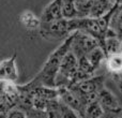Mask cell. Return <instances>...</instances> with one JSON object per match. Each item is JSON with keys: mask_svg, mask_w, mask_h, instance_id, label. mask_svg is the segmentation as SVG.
I'll list each match as a JSON object with an SVG mask.
<instances>
[{"mask_svg": "<svg viewBox=\"0 0 122 118\" xmlns=\"http://www.w3.org/2000/svg\"><path fill=\"white\" fill-rule=\"evenodd\" d=\"M72 41H73V34H71L67 39H65L48 56L47 60L43 64L42 69L34 77V80L39 84L47 87H55V80L58 72H59L61 62H62L63 58L71 52Z\"/></svg>", "mask_w": 122, "mask_h": 118, "instance_id": "6da1fadb", "label": "cell"}, {"mask_svg": "<svg viewBox=\"0 0 122 118\" xmlns=\"http://www.w3.org/2000/svg\"><path fill=\"white\" fill-rule=\"evenodd\" d=\"M79 69V60L72 52H70L61 62L59 72L55 80L56 88H71L75 83Z\"/></svg>", "mask_w": 122, "mask_h": 118, "instance_id": "7a4b0ae2", "label": "cell"}, {"mask_svg": "<svg viewBox=\"0 0 122 118\" xmlns=\"http://www.w3.org/2000/svg\"><path fill=\"white\" fill-rule=\"evenodd\" d=\"M1 85V118H5L12 110L20 105V91L16 83L0 80Z\"/></svg>", "mask_w": 122, "mask_h": 118, "instance_id": "3957f363", "label": "cell"}, {"mask_svg": "<svg viewBox=\"0 0 122 118\" xmlns=\"http://www.w3.org/2000/svg\"><path fill=\"white\" fill-rule=\"evenodd\" d=\"M39 33L47 41H64L72 34L69 29V19L62 18L53 23H42Z\"/></svg>", "mask_w": 122, "mask_h": 118, "instance_id": "277c9868", "label": "cell"}, {"mask_svg": "<svg viewBox=\"0 0 122 118\" xmlns=\"http://www.w3.org/2000/svg\"><path fill=\"white\" fill-rule=\"evenodd\" d=\"M72 34H73V41H72L71 52L78 59L87 56L95 47L101 46L99 41L87 33L76 31Z\"/></svg>", "mask_w": 122, "mask_h": 118, "instance_id": "5b68a950", "label": "cell"}, {"mask_svg": "<svg viewBox=\"0 0 122 118\" xmlns=\"http://www.w3.org/2000/svg\"><path fill=\"white\" fill-rule=\"evenodd\" d=\"M16 57V54H13L11 57H8L1 61L0 63V80L16 83L19 76Z\"/></svg>", "mask_w": 122, "mask_h": 118, "instance_id": "8992f818", "label": "cell"}, {"mask_svg": "<svg viewBox=\"0 0 122 118\" xmlns=\"http://www.w3.org/2000/svg\"><path fill=\"white\" fill-rule=\"evenodd\" d=\"M97 101L101 103L105 112H119L122 110L116 96L112 91L108 90L106 87H103L100 90L99 96H97Z\"/></svg>", "mask_w": 122, "mask_h": 118, "instance_id": "52a82bcc", "label": "cell"}, {"mask_svg": "<svg viewBox=\"0 0 122 118\" xmlns=\"http://www.w3.org/2000/svg\"><path fill=\"white\" fill-rule=\"evenodd\" d=\"M63 18L62 15V0H54L43 10L41 21L42 23H53Z\"/></svg>", "mask_w": 122, "mask_h": 118, "instance_id": "ba28073f", "label": "cell"}, {"mask_svg": "<svg viewBox=\"0 0 122 118\" xmlns=\"http://www.w3.org/2000/svg\"><path fill=\"white\" fill-rule=\"evenodd\" d=\"M18 21L28 32H40L42 21L32 11L25 10L19 14Z\"/></svg>", "mask_w": 122, "mask_h": 118, "instance_id": "9c48e42d", "label": "cell"}, {"mask_svg": "<svg viewBox=\"0 0 122 118\" xmlns=\"http://www.w3.org/2000/svg\"><path fill=\"white\" fill-rule=\"evenodd\" d=\"M118 4L115 0H93V5L89 17L97 18L112 12Z\"/></svg>", "mask_w": 122, "mask_h": 118, "instance_id": "30bf717a", "label": "cell"}, {"mask_svg": "<svg viewBox=\"0 0 122 118\" xmlns=\"http://www.w3.org/2000/svg\"><path fill=\"white\" fill-rule=\"evenodd\" d=\"M121 40L122 39L115 36L112 32L108 30L105 42L103 45V48L105 49L107 56L115 55V54H121Z\"/></svg>", "mask_w": 122, "mask_h": 118, "instance_id": "8fae6325", "label": "cell"}, {"mask_svg": "<svg viewBox=\"0 0 122 118\" xmlns=\"http://www.w3.org/2000/svg\"><path fill=\"white\" fill-rule=\"evenodd\" d=\"M85 57L88 59V61L91 63V65H92L95 70H97L101 67L102 62L106 61L107 54H106L105 49L102 46H97V47H95L93 51H91L87 56H85Z\"/></svg>", "mask_w": 122, "mask_h": 118, "instance_id": "7c38bea8", "label": "cell"}, {"mask_svg": "<svg viewBox=\"0 0 122 118\" xmlns=\"http://www.w3.org/2000/svg\"><path fill=\"white\" fill-rule=\"evenodd\" d=\"M109 31L112 32L115 36L122 39V5L117 6L114 14L110 19Z\"/></svg>", "mask_w": 122, "mask_h": 118, "instance_id": "4fadbf2b", "label": "cell"}, {"mask_svg": "<svg viewBox=\"0 0 122 118\" xmlns=\"http://www.w3.org/2000/svg\"><path fill=\"white\" fill-rule=\"evenodd\" d=\"M105 64L110 74H112V75L121 74L122 73V54H115V55L107 56Z\"/></svg>", "mask_w": 122, "mask_h": 118, "instance_id": "5bb4252c", "label": "cell"}, {"mask_svg": "<svg viewBox=\"0 0 122 118\" xmlns=\"http://www.w3.org/2000/svg\"><path fill=\"white\" fill-rule=\"evenodd\" d=\"M105 114L103 106L101 105L99 101H93L89 103L85 108L84 118H102Z\"/></svg>", "mask_w": 122, "mask_h": 118, "instance_id": "9a60e30c", "label": "cell"}, {"mask_svg": "<svg viewBox=\"0 0 122 118\" xmlns=\"http://www.w3.org/2000/svg\"><path fill=\"white\" fill-rule=\"evenodd\" d=\"M62 15L65 19H74L79 17L74 0H62Z\"/></svg>", "mask_w": 122, "mask_h": 118, "instance_id": "2e32d148", "label": "cell"}, {"mask_svg": "<svg viewBox=\"0 0 122 118\" xmlns=\"http://www.w3.org/2000/svg\"><path fill=\"white\" fill-rule=\"evenodd\" d=\"M79 17H89L93 5V0H74Z\"/></svg>", "mask_w": 122, "mask_h": 118, "instance_id": "e0dca14e", "label": "cell"}, {"mask_svg": "<svg viewBox=\"0 0 122 118\" xmlns=\"http://www.w3.org/2000/svg\"><path fill=\"white\" fill-rule=\"evenodd\" d=\"M61 108H62V114H61V118H80V116L73 111L72 108L67 107L66 105L61 102Z\"/></svg>", "mask_w": 122, "mask_h": 118, "instance_id": "ac0fdd59", "label": "cell"}, {"mask_svg": "<svg viewBox=\"0 0 122 118\" xmlns=\"http://www.w3.org/2000/svg\"><path fill=\"white\" fill-rule=\"evenodd\" d=\"M5 118H29L27 115V113L24 110H21L20 107H16L14 110H12Z\"/></svg>", "mask_w": 122, "mask_h": 118, "instance_id": "d6986e66", "label": "cell"}, {"mask_svg": "<svg viewBox=\"0 0 122 118\" xmlns=\"http://www.w3.org/2000/svg\"><path fill=\"white\" fill-rule=\"evenodd\" d=\"M114 80L118 83L119 85V89L122 91V73L121 74H118V75H114Z\"/></svg>", "mask_w": 122, "mask_h": 118, "instance_id": "ffe728a7", "label": "cell"}, {"mask_svg": "<svg viewBox=\"0 0 122 118\" xmlns=\"http://www.w3.org/2000/svg\"><path fill=\"white\" fill-rule=\"evenodd\" d=\"M115 1H116V3H117V4H119V5H120L121 2H122V0H115Z\"/></svg>", "mask_w": 122, "mask_h": 118, "instance_id": "44dd1931", "label": "cell"}, {"mask_svg": "<svg viewBox=\"0 0 122 118\" xmlns=\"http://www.w3.org/2000/svg\"><path fill=\"white\" fill-rule=\"evenodd\" d=\"M121 54H122V40H121Z\"/></svg>", "mask_w": 122, "mask_h": 118, "instance_id": "7402d4cb", "label": "cell"}]
</instances>
